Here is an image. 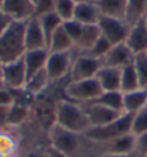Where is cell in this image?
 <instances>
[{
	"label": "cell",
	"mask_w": 147,
	"mask_h": 157,
	"mask_svg": "<svg viewBox=\"0 0 147 157\" xmlns=\"http://www.w3.org/2000/svg\"><path fill=\"white\" fill-rule=\"evenodd\" d=\"M13 21L14 20H13L9 14H6L3 10H0V36H2V34L9 29V26L12 25Z\"/></svg>",
	"instance_id": "obj_37"
},
{
	"label": "cell",
	"mask_w": 147,
	"mask_h": 157,
	"mask_svg": "<svg viewBox=\"0 0 147 157\" xmlns=\"http://www.w3.org/2000/svg\"><path fill=\"white\" fill-rule=\"evenodd\" d=\"M83 26H84L83 23H80V21H77V20H74V19L67 20V21H63V27H64V30L67 32V34L72 37V40H73L74 44H76V41H77L80 33H82Z\"/></svg>",
	"instance_id": "obj_33"
},
{
	"label": "cell",
	"mask_w": 147,
	"mask_h": 157,
	"mask_svg": "<svg viewBox=\"0 0 147 157\" xmlns=\"http://www.w3.org/2000/svg\"><path fill=\"white\" fill-rule=\"evenodd\" d=\"M0 87H4V84H3V80H2V77H0Z\"/></svg>",
	"instance_id": "obj_42"
},
{
	"label": "cell",
	"mask_w": 147,
	"mask_h": 157,
	"mask_svg": "<svg viewBox=\"0 0 147 157\" xmlns=\"http://www.w3.org/2000/svg\"><path fill=\"white\" fill-rule=\"evenodd\" d=\"M76 2L74 0H54V12L57 13L63 21L74 19V10H76Z\"/></svg>",
	"instance_id": "obj_29"
},
{
	"label": "cell",
	"mask_w": 147,
	"mask_h": 157,
	"mask_svg": "<svg viewBox=\"0 0 147 157\" xmlns=\"http://www.w3.org/2000/svg\"><path fill=\"white\" fill-rule=\"evenodd\" d=\"M33 2H34V4H36V0H33Z\"/></svg>",
	"instance_id": "obj_45"
},
{
	"label": "cell",
	"mask_w": 147,
	"mask_h": 157,
	"mask_svg": "<svg viewBox=\"0 0 147 157\" xmlns=\"http://www.w3.org/2000/svg\"><path fill=\"white\" fill-rule=\"evenodd\" d=\"M131 121H133V114L123 113L118 119H116L114 121H111V123L106 124V126H102V127H90L84 134L89 137L90 140H93L94 143L106 144V143L114 140L117 137L130 134Z\"/></svg>",
	"instance_id": "obj_4"
},
{
	"label": "cell",
	"mask_w": 147,
	"mask_h": 157,
	"mask_svg": "<svg viewBox=\"0 0 147 157\" xmlns=\"http://www.w3.org/2000/svg\"><path fill=\"white\" fill-rule=\"evenodd\" d=\"M99 27L100 32L111 44H118V43H126V39L130 32V26L127 25V21L120 17L113 16H103L99 20Z\"/></svg>",
	"instance_id": "obj_6"
},
{
	"label": "cell",
	"mask_w": 147,
	"mask_h": 157,
	"mask_svg": "<svg viewBox=\"0 0 147 157\" xmlns=\"http://www.w3.org/2000/svg\"><path fill=\"white\" fill-rule=\"evenodd\" d=\"M133 66H134L137 76H139L140 86L143 89H147V54L146 53L136 54L134 60H133Z\"/></svg>",
	"instance_id": "obj_30"
},
{
	"label": "cell",
	"mask_w": 147,
	"mask_h": 157,
	"mask_svg": "<svg viewBox=\"0 0 147 157\" xmlns=\"http://www.w3.org/2000/svg\"><path fill=\"white\" fill-rule=\"evenodd\" d=\"M76 3H83V2H96V0H74Z\"/></svg>",
	"instance_id": "obj_40"
},
{
	"label": "cell",
	"mask_w": 147,
	"mask_h": 157,
	"mask_svg": "<svg viewBox=\"0 0 147 157\" xmlns=\"http://www.w3.org/2000/svg\"><path fill=\"white\" fill-rule=\"evenodd\" d=\"M54 10V0H36V10L34 16H41L44 13L53 12Z\"/></svg>",
	"instance_id": "obj_34"
},
{
	"label": "cell",
	"mask_w": 147,
	"mask_h": 157,
	"mask_svg": "<svg viewBox=\"0 0 147 157\" xmlns=\"http://www.w3.org/2000/svg\"><path fill=\"white\" fill-rule=\"evenodd\" d=\"M147 132V106H144L141 110L133 114V121H131V133L134 136L143 134Z\"/></svg>",
	"instance_id": "obj_31"
},
{
	"label": "cell",
	"mask_w": 147,
	"mask_h": 157,
	"mask_svg": "<svg viewBox=\"0 0 147 157\" xmlns=\"http://www.w3.org/2000/svg\"><path fill=\"white\" fill-rule=\"evenodd\" d=\"M144 157H147V154H146V156H144Z\"/></svg>",
	"instance_id": "obj_46"
},
{
	"label": "cell",
	"mask_w": 147,
	"mask_h": 157,
	"mask_svg": "<svg viewBox=\"0 0 147 157\" xmlns=\"http://www.w3.org/2000/svg\"><path fill=\"white\" fill-rule=\"evenodd\" d=\"M147 106V89L140 87L137 90L123 93V110L124 113L134 114Z\"/></svg>",
	"instance_id": "obj_19"
},
{
	"label": "cell",
	"mask_w": 147,
	"mask_h": 157,
	"mask_svg": "<svg viewBox=\"0 0 147 157\" xmlns=\"http://www.w3.org/2000/svg\"><path fill=\"white\" fill-rule=\"evenodd\" d=\"M91 103H99L103 104L106 107H110L113 110L117 112H123V91L117 90V91H103L102 94L99 96L97 99L91 101Z\"/></svg>",
	"instance_id": "obj_28"
},
{
	"label": "cell",
	"mask_w": 147,
	"mask_h": 157,
	"mask_svg": "<svg viewBox=\"0 0 147 157\" xmlns=\"http://www.w3.org/2000/svg\"><path fill=\"white\" fill-rule=\"evenodd\" d=\"M103 66V63L100 59H96L90 54H82L79 56L70 67V80L72 82H77V80H86V78H93L96 77L97 71L100 70V67Z\"/></svg>",
	"instance_id": "obj_8"
},
{
	"label": "cell",
	"mask_w": 147,
	"mask_h": 157,
	"mask_svg": "<svg viewBox=\"0 0 147 157\" xmlns=\"http://www.w3.org/2000/svg\"><path fill=\"white\" fill-rule=\"evenodd\" d=\"M96 78L100 83L103 91H117L120 90V84H122V69L102 66L96 75Z\"/></svg>",
	"instance_id": "obj_15"
},
{
	"label": "cell",
	"mask_w": 147,
	"mask_h": 157,
	"mask_svg": "<svg viewBox=\"0 0 147 157\" xmlns=\"http://www.w3.org/2000/svg\"><path fill=\"white\" fill-rule=\"evenodd\" d=\"M25 44H26V52H27V50L47 49L46 36H44V33H43L40 21H39V19H37L36 16L29 19L27 23H26Z\"/></svg>",
	"instance_id": "obj_13"
},
{
	"label": "cell",
	"mask_w": 147,
	"mask_h": 157,
	"mask_svg": "<svg viewBox=\"0 0 147 157\" xmlns=\"http://www.w3.org/2000/svg\"><path fill=\"white\" fill-rule=\"evenodd\" d=\"M2 73H3V62L0 60V77H2Z\"/></svg>",
	"instance_id": "obj_41"
},
{
	"label": "cell",
	"mask_w": 147,
	"mask_h": 157,
	"mask_svg": "<svg viewBox=\"0 0 147 157\" xmlns=\"http://www.w3.org/2000/svg\"><path fill=\"white\" fill-rule=\"evenodd\" d=\"M136 54L131 52V49L126 43H118V44L111 46V49L107 52V54L102 59L103 66H110L123 69L127 64H131L134 60Z\"/></svg>",
	"instance_id": "obj_12"
},
{
	"label": "cell",
	"mask_w": 147,
	"mask_h": 157,
	"mask_svg": "<svg viewBox=\"0 0 147 157\" xmlns=\"http://www.w3.org/2000/svg\"><path fill=\"white\" fill-rule=\"evenodd\" d=\"M146 7H147V0H146Z\"/></svg>",
	"instance_id": "obj_44"
},
{
	"label": "cell",
	"mask_w": 147,
	"mask_h": 157,
	"mask_svg": "<svg viewBox=\"0 0 147 157\" xmlns=\"http://www.w3.org/2000/svg\"><path fill=\"white\" fill-rule=\"evenodd\" d=\"M134 153L137 157H144L147 154V132L143 134L136 136V150Z\"/></svg>",
	"instance_id": "obj_35"
},
{
	"label": "cell",
	"mask_w": 147,
	"mask_h": 157,
	"mask_svg": "<svg viewBox=\"0 0 147 157\" xmlns=\"http://www.w3.org/2000/svg\"><path fill=\"white\" fill-rule=\"evenodd\" d=\"M144 23H146V27H147V16L144 17Z\"/></svg>",
	"instance_id": "obj_43"
},
{
	"label": "cell",
	"mask_w": 147,
	"mask_h": 157,
	"mask_svg": "<svg viewBox=\"0 0 147 157\" xmlns=\"http://www.w3.org/2000/svg\"><path fill=\"white\" fill-rule=\"evenodd\" d=\"M2 10L13 20H29L34 17L36 4L33 0H2Z\"/></svg>",
	"instance_id": "obj_11"
},
{
	"label": "cell",
	"mask_w": 147,
	"mask_h": 157,
	"mask_svg": "<svg viewBox=\"0 0 147 157\" xmlns=\"http://www.w3.org/2000/svg\"><path fill=\"white\" fill-rule=\"evenodd\" d=\"M4 87L13 91L23 90L27 82V71H26L23 57L13 60L9 63H3V73H2Z\"/></svg>",
	"instance_id": "obj_7"
},
{
	"label": "cell",
	"mask_w": 147,
	"mask_h": 157,
	"mask_svg": "<svg viewBox=\"0 0 147 157\" xmlns=\"http://www.w3.org/2000/svg\"><path fill=\"white\" fill-rule=\"evenodd\" d=\"M50 52L47 49H39V50H27L23 54L26 71H27V78L39 73L46 67L47 59H49Z\"/></svg>",
	"instance_id": "obj_16"
},
{
	"label": "cell",
	"mask_w": 147,
	"mask_h": 157,
	"mask_svg": "<svg viewBox=\"0 0 147 157\" xmlns=\"http://www.w3.org/2000/svg\"><path fill=\"white\" fill-rule=\"evenodd\" d=\"M103 16H113L124 19L127 0H96Z\"/></svg>",
	"instance_id": "obj_23"
},
{
	"label": "cell",
	"mask_w": 147,
	"mask_h": 157,
	"mask_svg": "<svg viewBox=\"0 0 147 157\" xmlns=\"http://www.w3.org/2000/svg\"><path fill=\"white\" fill-rule=\"evenodd\" d=\"M72 52H57V53H50L47 63H46V70L49 75L50 80H60L64 76L70 73L72 67Z\"/></svg>",
	"instance_id": "obj_9"
},
{
	"label": "cell",
	"mask_w": 147,
	"mask_h": 157,
	"mask_svg": "<svg viewBox=\"0 0 147 157\" xmlns=\"http://www.w3.org/2000/svg\"><path fill=\"white\" fill-rule=\"evenodd\" d=\"M39 21H40V26L41 29H43V33L46 36V41H47V44H49L50 39L53 36V33L56 30L63 25V20L60 19L57 13L54 12H49V13H44V14H41V16H37Z\"/></svg>",
	"instance_id": "obj_24"
},
{
	"label": "cell",
	"mask_w": 147,
	"mask_h": 157,
	"mask_svg": "<svg viewBox=\"0 0 147 157\" xmlns=\"http://www.w3.org/2000/svg\"><path fill=\"white\" fill-rule=\"evenodd\" d=\"M29 117V107L20 103L19 100H14V103L9 109L7 120H6V126L9 127H14V126H20L25 123V120Z\"/></svg>",
	"instance_id": "obj_26"
},
{
	"label": "cell",
	"mask_w": 147,
	"mask_h": 157,
	"mask_svg": "<svg viewBox=\"0 0 147 157\" xmlns=\"http://www.w3.org/2000/svg\"><path fill=\"white\" fill-rule=\"evenodd\" d=\"M46 157H67V156H66L64 153L59 151L57 149H54V147L50 146V149L47 150V153H46Z\"/></svg>",
	"instance_id": "obj_38"
},
{
	"label": "cell",
	"mask_w": 147,
	"mask_h": 157,
	"mask_svg": "<svg viewBox=\"0 0 147 157\" xmlns=\"http://www.w3.org/2000/svg\"><path fill=\"white\" fill-rule=\"evenodd\" d=\"M140 82H139V76H137V71H136L133 63L131 64H127L122 69V84H120V90L123 93H127V91H133L140 89Z\"/></svg>",
	"instance_id": "obj_27"
},
{
	"label": "cell",
	"mask_w": 147,
	"mask_h": 157,
	"mask_svg": "<svg viewBox=\"0 0 147 157\" xmlns=\"http://www.w3.org/2000/svg\"><path fill=\"white\" fill-rule=\"evenodd\" d=\"M14 100L16 97L13 94V90L7 87H0V106H12Z\"/></svg>",
	"instance_id": "obj_36"
},
{
	"label": "cell",
	"mask_w": 147,
	"mask_h": 157,
	"mask_svg": "<svg viewBox=\"0 0 147 157\" xmlns=\"http://www.w3.org/2000/svg\"><path fill=\"white\" fill-rule=\"evenodd\" d=\"M54 123L74 133H86L91 127V123L84 107L67 99L60 100L56 104Z\"/></svg>",
	"instance_id": "obj_2"
},
{
	"label": "cell",
	"mask_w": 147,
	"mask_h": 157,
	"mask_svg": "<svg viewBox=\"0 0 147 157\" xmlns=\"http://www.w3.org/2000/svg\"><path fill=\"white\" fill-rule=\"evenodd\" d=\"M83 107H84L87 116H89L91 127L106 126V124L114 121L116 119H118L123 114V112H117V110H113V109L106 107V106L99 103H89Z\"/></svg>",
	"instance_id": "obj_10"
},
{
	"label": "cell",
	"mask_w": 147,
	"mask_h": 157,
	"mask_svg": "<svg viewBox=\"0 0 147 157\" xmlns=\"http://www.w3.org/2000/svg\"><path fill=\"white\" fill-rule=\"evenodd\" d=\"M102 36V32H100V27L99 25H84L83 26V30L80 36H79L77 41H76V47H79L83 52H89L93 44L97 41V39Z\"/></svg>",
	"instance_id": "obj_21"
},
{
	"label": "cell",
	"mask_w": 147,
	"mask_h": 157,
	"mask_svg": "<svg viewBox=\"0 0 147 157\" xmlns=\"http://www.w3.org/2000/svg\"><path fill=\"white\" fill-rule=\"evenodd\" d=\"M147 16L146 0H127L126 12H124V20L129 26L136 25L137 21L143 20Z\"/></svg>",
	"instance_id": "obj_22"
},
{
	"label": "cell",
	"mask_w": 147,
	"mask_h": 157,
	"mask_svg": "<svg viewBox=\"0 0 147 157\" xmlns=\"http://www.w3.org/2000/svg\"><path fill=\"white\" fill-rule=\"evenodd\" d=\"M111 43L109 40H107L104 36H100V37L97 39V41L93 44V47L87 52V54H90V56H93V57H96V59H100L102 60L104 56L107 54V52L111 49Z\"/></svg>",
	"instance_id": "obj_32"
},
{
	"label": "cell",
	"mask_w": 147,
	"mask_h": 157,
	"mask_svg": "<svg viewBox=\"0 0 147 157\" xmlns=\"http://www.w3.org/2000/svg\"><path fill=\"white\" fill-rule=\"evenodd\" d=\"M126 44L131 49L134 54L146 53L147 50V27L143 20L137 21L136 25L130 26V32L126 39Z\"/></svg>",
	"instance_id": "obj_14"
},
{
	"label": "cell",
	"mask_w": 147,
	"mask_h": 157,
	"mask_svg": "<svg viewBox=\"0 0 147 157\" xmlns=\"http://www.w3.org/2000/svg\"><path fill=\"white\" fill-rule=\"evenodd\" d=\"M96 157H137L136 154H111V153H102Z\"/></svg>",
	"instance_id": "obj_39"
},
{
	"label": "cell",
	"mask_w": 147,
	"mask_h": 157,
	"mask_svg": "<svg viewBox=\"0 0 147 157\" xmlns=\"http://www.w3.org/2000/svg\"><path fill=\"white\" fill-rule=\"evenodd\" d=\"M26 23L27 20H14L0 36V60L3 63L17 60L26 53Z\"/></svg>",
	"instance_id": "obj_3"
},
{
	"label": "cell",
	"mask_w": 147,
	"mask_h": 157,
	"mask_svg": "<svg viewBox=\"0 0 147 157\" xmlns=\"http://www.w3.org/2000/svg\"><path fill=\"white\" fill-rule=\"evenodd\" d=\"M52 82L47 75V70H46V67L43 70H40L39 73H36L34 76L27 78V82H26V86L23 90L26 93H30V94H40L43 90H46V87L49 86V83Z\"/></svg>",
	"instance_id": "obj_25"
},
{
	"label": "cell",
	"mask_w": 147,
	"mask_h": 157,
	"mask_svg": "<svg viewBox=\"0 0 147 157\" xmlns=\"http://www.w3.org/2000/svg\"><path fill=\"white\" fill-rule=\"evenodd\" d=\"M102 17V12L96 2H83L76 4L74 10V20L83 25H97Z\"/></svg>",
	"instance_id": "obj_17"
},
{
	"label": "cell",
	"mask_w": 147,
	"mask_h": 157,
	"mask_svg": "<svg viewBox=\"0 0 147 157\" xmlns=\"http://www.w3.org/2000/svg\"><path fill=\"white\" fill-rule=\"evenodd\" d=\"M74 47V43L72 40L67 32L64 30L63 25L59 27L56 32L53 33L52 39H50L49 44H47V50L50 53H57V52H72V49Z\"/></svg>",
	"instance_id": "obj_20"
},
{
	"label": "cell",
	"mask_w": 147,
	"mask_h": 157,
	"mask_svg": "<svg viewBox=\"0 0 147 157\" xmlns=\"http://www.w3.org/2000/svg\"><path fill=\"white\" fill-rule=\"evenodd\" d=\"M106 149L103 153H111V154H136V136L134 134H126V136L117 137L114 140L109 141L106 144H102Z\"/></svg>",
	"instance_id": "obj_18"
},
{
	"label": "cell",
	"mask_w": 147,
	"mask_h": 157,
	"mask_svg": "<svg viewBox=\"0 0 147 157\" xmlns=\"http://www.w3.org/2000/svg\"><path fill=\"white\" fill-rule=\"evenodd\" d=\"M146 54H147V50H146Z\"/></svg>",
	"instance_id": "obj_47"
},
{
	"label": "cell",
	"mask_w": 147,
	"mask_h": 157,
	"mask_svg": "<svg viewBox=\"0 0 147 157\" xmlns=\"http://www.w3.org/2000/svg\"><path fill=\"white\" fill-rule=\"evenodd\" d=\"M103 93V89L96 77L86 78V80H77V82L67 83L64 87V94L67 100L76 101V103H91Z\"/></svg>",
	"instance_id": "obj_5"
},
{
	"label": "cell",
	"mask_w": 147,
	"mask_h": 157,
	"mask_svg": "<svg viewBox=\"0 0 147 157\" xmlns=\"http://www.w3.org/2000/svg\"><path fill=\"white\" fill-rule=\"evenodd\" d=\"M50 146L64 153L67 157H96L93 146L99 144L90 140L84 133H74L54 123L49 128Z\"/></svg>",
	"instance_id": "obj_1"
}]
</instances>
